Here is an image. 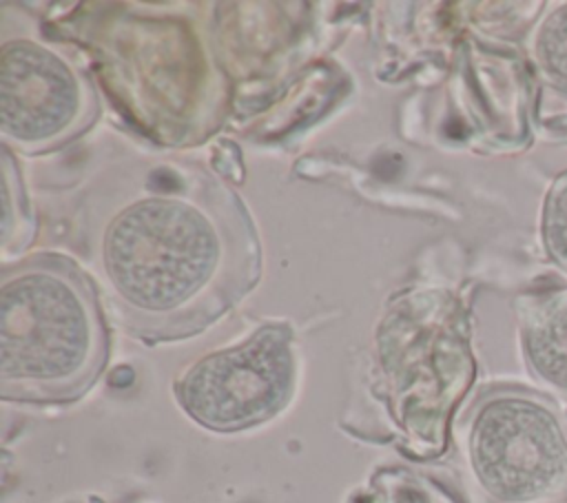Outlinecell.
Instances as JSON below:
<instances>
[{"label": "cell", "mask_w": 567, "mask_h": 503, "mask_svg": "<svg viewBox=\"0 0 567 503\" xmlns=\"http://www.w3.org/2000/svg\"><path fill=\"white\" fill-rule=\"evenodd\" d=\"M97 264L117 321L148 343L197 335L259 279L244 202L199 168H164L117 206Z\"/></svg>", "instance_id": "obj_1"}, {"label": "cell", "mask_w": 567, "mask_h": 503, "mask_svg": "<svg viewBox=\"0 0 567 503\" xmlns=\"http://www.w3.org/2000/svg\"><path fill=\"white\" fill-rule=\"evenodd\" d=\"M109 361L93 281L66 257L40 253L0 275V397L29 406L82 399Z\"/></svg>", "instance_id": "obj_2"}, {"label": "cell", "mask_w": 567, "mask_h": 503, "mask_svg": "<svg viewBox=\"0 0 567 503\" xmlns=\"http://www.w3.org/2000/svg\"><path fill=\"white\" fill-rule=\"evenodd\" d=\"M461 450L481 503L567 499V406L540 388H481L461 419Z\"/></svg>", "instance_id": "obj_3"}, {"label": "cell", "mask_w": 567, "mask_h": 503, "mask_svg": "<svg viewBox=\"0 0 567 503\" xmlns=\"http://www.w3.org/2000/svg\"><path fill=\"white\" fill-rule=\"evenodd\" d=\"M297 350L288 324H264L235 346L193 361L173 383L188 419L235 434L281 414L297 390Z\"/></svg>", "instance_id": "obj_4"}, {"label": "cell", "mask_w": 567, "mask_h": 503, "mask_svg": "<svg viewBox=\"0 0 567 503\" xmlns=\"http://www.w3.org/2000/svg\"><path fill=\"white\" fill-rule=\"evenodd\" d=\"M97 115V95L80 64L60 47L16 35L0 49L2 146L27 155L60 148Z\"/></svg>", "instance_id": "obj_5"}, {"label": "cell", "mask_w": 567, "mask_h": 503, "mask_svg": "<svg viewBox=\"0 0 567 503\" xmlns=\"http://www.w3.org/2000/svg\"><path fill=\"white\" fill-rule=\"evenodd\" d=\"M516 324L527 374L567 406V286L520 295Z\"/></svg>", "instance_id": "obj_6"}, {"label": "cell", "mask_w": 567, "mask_h": 503, "mask_svg": "<svg viewBox=\"0 0 567 503\" xmlns=\"http://www.w3.org/2000/svg\"><path fill=\"white\" fill-rule=\"evenodd\" d=\"M350 503H465L450 485L405 468H381Z\"/></svg>", "instance_id": "obj_7"}, {"label": "cell", "mask_w": 567, "mask_h": 503, "mask_svg": "<svg viewBox=\"0 0 567 503\" xmlns=\"http://www.w3.org/2000/svg\"><path fill=\"white\" fill-rule=\"evenodd\" d=\"M532 53L543 80L567 91V2L554 4L540 18L534 29Z\"/></svg>", "instance_id": "obj_8"}, {"label": "cell", "mask_w": 567, "mask_h": 503, "mask_svg": "<svg viewBox=\"0 0 567 503\" xmlns=\"http://www.w3.org/2000/svg\"><path fill=\"white\" fill-rule=\"evenodd\" d=\"M538 233L545 259L567 275V171L558 173L545 191Z\"/></svg>", "instance_id": "obj_9"}, {"label": "cell", "mask_w": 567, "mask_h": 503, "mask_svg": "<svg viewBox=\"0 0 567 503\" xmlns=\"http://www.w3.org/2000/svg\"><path fill=\"white\" fill-rule=\"evenodd\" d=\"M538 120L545 137L551 142H567V91L545 84L540 89Z\"/></svg>", "instance_id": "obj_10"}, {"label": "cell", "mask_w": 567, "mask_h": 503, "mask_svg": "<svg viewBox=\"0 0 567 503\" xmlns=\"http://www.w3.org/2000/svg\"><path fill=\"white\" fill-rule=\"evenodd\" d=\"M556 503H567V499H563V501H556Z\"/></svg>", "instance_id": "obj_11"}]
</instances>
